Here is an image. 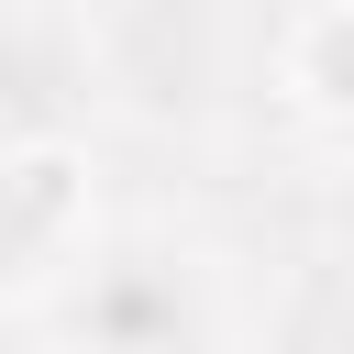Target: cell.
I'll use <instances>...</instances> for the list:
<instances>
[{
    "mask_svg": "<svg viewBox=\"0 0 354 354\" xmlns=\"http://www.w3.org/2000/svg\"><path fill=\"white\" fill-rule=\"evenodd\" d=\"M88 155L77 144H11L0 155V299L33 310L88 266Z\"/></svg>",
    "mask_w": 354,
    "mask_h": 354,
    "instance_id": "obj_2",
    "label": "cell"
},
{
    "mask_svg": "<svg viewBox=\"0 0 354 354\" xmlns=\"http://www.w3.org/2000/svg\"><path fill=\"white\" fill-rule=\"evenodd\" d=\"M0 354H22V321H11V299H0Z\"/></svg>",
    "mask_w": 354,
    "mask_h": 354,
    "instance_id": "obj_5",
    "label": "cell"
},
{
    "mask_svg": "<svg viewBox=\"0 0 354 354\" xmlns=\"http://www.w3.org/2000/svg\"><path fill=\"white\" fill-rule=\"evenodd\" d=\"M66 354H199L210 343V277L177 243H100L44 299Z\"/></svg>",
    "mask_w": 354,
    "mask_h": 354,
    "instance_id": "obj_1",
    "label": "cell"
},
{
    "mask_svg": "<svg viewBox=\"0 0 354 354\" xmlns=\"http://www.w3.org/2000/svg\"><path fill=\"white\" fill-rule=\"evenodd\" d=\"M88 22H33L11 11L0 22V155L11 144H77V111H88Z\"/></svg>",
    "mask_w": 354,
    "mask_h": 354,
    "instance_id": "obj_3",
    "label": "cell"
},
{
    "mask_svg": "<svg viewBox=\"0 0 354 354\" xmlns=\"http://www.w3.org/2000/svg\"><path fill=\"white\" fill-rule=\"evenodd\" d=\"M77 11H111V0H77Z\"/></svg>",
    "mask_w": 354,
    "mask_h": 354,
    "instance_id": "obj_6",
    "label": "cell"
},
{
    "mask_svg": "<svg viewBox=\"0 0 354 354\" xmlns=\"http://www.w3.org/2000/svg\"><path fill=\"white\" fill-rule=\"evenodd\" d=\"M88 66L133 111H188L199 100V22H188V0H111V11H88Z\"/></svg>",
    "mask_w": 354,
    "mask_h": 354,
    "instance_id": "obj_4",
    "label": "cell"
}]
</instances>
